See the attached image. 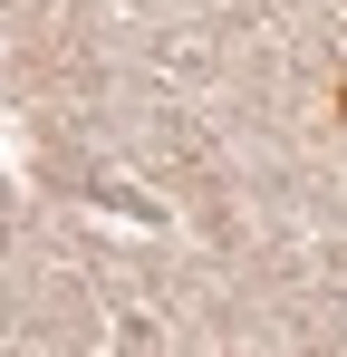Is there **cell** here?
Here are the masks:
<instances>
[]
</instances>
